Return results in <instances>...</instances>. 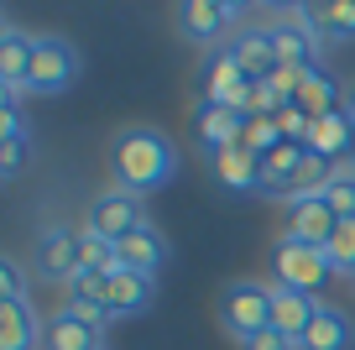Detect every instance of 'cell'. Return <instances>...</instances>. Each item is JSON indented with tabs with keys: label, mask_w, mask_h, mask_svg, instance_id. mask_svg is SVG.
Here are the masks:
<instances>
[{
	"label": "cell",
	"mask_w": 355,
	"mask_h": 350,
	"mask_svg": "<svg viewBox=\"0 0 355 350\" xmlns=\"http://www.w3.org/2000/svg\"><path fill=\"white\" fill-rule=\"evenodd\" d=\"M178 173V147L167 142L157 126H131V131L115 136L110 147V178L115 188H125V194H152V188L173 183Z\"/></svg>",
	"instance_id": "6da1fadb"
},
{
	"label": "cell",
	"mask_w": 355,
	"mask_h": 350,
	"mask_svg": "<svg viewBox=\"0 0 355 350\" xmlns=\"http://www.w3.org/2000/svg\"><path fill=\"white\" fill-rule=\"evenodd\" d=\"M272 277H277V288H293V293H319L334 272H329V256L319 246H303L293 235H282L272 246Z\"/></svg>",
	"instance_id": "7a4b0ae2"
},
{
	"label": "cell",
	"mask_w": 355,
	"mask_h": 350,
	"mask_svg": "<svg viewBox=\"0 0 355 350\" xmlns=\"http://www.w3.org/2000/svg\"><path fill=\"white\" fill-rule=\"evenodd\" d=\"M220 324L241 345L251 335H261V329H272V288L266 283H230L220 293Z\"/></svg>",
	"instance_id": "3957f363"
},
{
	"label": "cell",
	"mask_w": 355,
	"mask_h": 350,
	"mask_svg": "<svg viewBox=\"0 0 355 350\" xmlns=\"http://www.w3.org/2000/svg\"><path fill=\"white\" fill-rule=\"evenodd\" d=\"M141 225H146V209H141V199L125 194V188H105V194L89 204V215H84V230L100 235V241H110V246H121L125 235L141 230Z\"/></svg>",
	"instance_id": "277c9868"
},
{
	"label": "cell",
	"mask_w": 355,
	"mask_h": 350,
	"mask_svg": "<svg viewBox=\"0 0 355 350\" xmlns=\"http://www.w3.org/2000/svg\"><path fill=\"white\" fill-rule=\"evenodd\" d=\"M73 78H78V53H73V42H68V37H37L26 89H32V94H63Z\"/></svg>",
	"instance_id": "5b68a950"
},
{
	"label": "cell",
	"mask_w": 355,
	"mask_h": 350,
	"mask_svg": "<svg viewBox=\"0 0 355 350\" xmlns=\"http://www.w3.org/2000/svg\"><path fill=\"white\" fill-rule=\"evenodd\" d=\"M334 225H340V215L329 209V199L324 194H298V199H288V235L293 241H303V246H329V235H334Z\"/></svg>",
	"instance_id": "8992f818"
},
{
	"label": "cell",
	"mask_w": 355,
	"mask_h": 350,
	"mask_svg": "<svg viewBox=\"0 0 355 350\" xmlns=\"http://www.w3.org/2000/svg\"><path fill=\"white\" fill-rule=\"evenodd\" d=\"M78 235L73 225H47L37 235V272L53 277V283H73L78 277Z\"/></svg>",
	"instance_id": "52a82bcc"
},
{
	"label": "cell",
	"mask_w": 355,
	"mask_h": 350,
	"mask_svg": "<svg viewBox=\"0 0 355 350\" xmlns=\"http://www.w3.org/2000/svg\"><path fill=\"white\" fill-rule=\"evenodd\" d=\"M193 131H199V147L204 152H230V147H241V136H245V115H235L230 105H209L204 99L199 105V115H193Z\"/></svg>",
	"instance_id": "ba28073f"
},
{
	"label": "cell",
	"mask_w": 355,
	"mask_h": 350,
	"mask_svg": "<svg viewBox=\"0 0 355 350\" xmlns=\"http://www.w3.org/2000/svg\"><path fill=\"white\" fill-rule=\"evenodd\" d=\"M42 319L32 314L26 298H6L0 303V350H42Z\"/></svg>",
	"instance_id": "9c48e42d"
},
{
	"label": "cell",
	"mask_w": 355,
	"mask_h": 350,
	"mask_svg": "<svg viewBox=\"0 0 355 350\" xmlns=\"http://www.w3.org/2000/svg\"><path fill=\"white\" fill-rule=\"evenodd\" d=\"M313 314H319V298H313V293H293V288H272V329H277V335H288L293 345H298V340L309 335Z\"/></svg>",
	"instance_id": "30bf717a"
},
{
	"label": "cell",
	"mask_w": 355,
	"mask_h": 350,
	"mask_svg": "<svg viewBox=\"0 0 355 350\" xmlns=\"http://www.w3.org/2000/svg\"><path fill=\"white\" fill-rule=\"evenodd\" d=\"M309 147L313 157H324V162H350V147H355V121L345 115V110H334V115H324V121H313V131H309Z\"/></svg>",
	"instance_id": "8fae6325"
},
{
	"label": "cell",
	"mask_w": 355,
	"mask_h": 350,
	"mask_svg": "<svg viewBox=\"0 0 355 350\" xmlns=\"http://www.w3.org/2000/svg\"><path fill=\"white\" fill-rule=\"evenodd\" d=\"M235 16H241V6H209V0H193V6H183V11H178V26H183V37L214 47ZM214 53H220V47H214Z\"/></svg>",
	"instance_id": "7c38bea8"
},
{
	"label": "cell",
	"mask_w": 355,
	"mask_h": 350,
	"mask_svg": "<svg viewBox=\"0 0 355 350\" xmlns=\"http://www.w3.org/2000/svg\"><path fill=\"white\" fill-rule=\"evenodd\" d=\"M152 298H157V283H152V277L125 272V267H115V272H110V288H105V308H110V319L141 314Z\"/></svg>",
	"instance_id": "4fadbf2b"
},
{
	"label": "cell",
	"mask_w": 355,
	"mask_h": 350,
	"mask_svg": "<svg viewBox=\"0 0 355 350\" xmlns=\"http://www.w3.org/2000/svg\"><path fill=\"white\" fill-rule=\"evenodd\" d=\"M115 262L125 267V272H141V277H157V267L167 262V241L157 235V225H141L131 230L121 246H115Z\"/></svg>",
	"instance_id": "5bb4252c"
},
{
	"label": "cell",
	"mask_w": 355,
	"mask_h": 350,
	"mask_svg": "<svg viewBox=\"0 0 355 350\" xmlns=\"http://www.w3.org/2000/svg\"><path fill=\"white\" fill-rule=\"evenodd\" d=\"M272 47H277V68H303V74L319 68V42H313V32L303 22L272 26Z\"/></svg>",
	"instance_id": "9a60e30c"
},
{
	"label": "cell",
	"mask_w": 355,
	"mask_h": 350,
	"mask_svg": "<svg viewBox=\"0 0 355 350\" xmlns=\"http://www.w3.org/2000/svg\"><path fill=\"white\" fill-rule=\"evenodd\" d=\"M42 350H105V329H94V324L58 308L42 329Z\"/></svg>",
	"instance_id": "2e32d148"
},
{
	"label": "cell",
	"mask_w": 355,
	"mask_h": 350,
	"mask_svg": "<svg viewBox=\"0 0 355 350\" xmlns=\"http://www.w3.org/2000/svg\"><path fill=\"white\" fill-rule=\"evenodd\" d=\"M230 58L241 63V74L251 78V84H261V78L277 74V47H272V32H241L230 42Z\"/></svg>",
	"instance_id": "e0dca14e"
},
{
	"label": "cell",
	"mask_w": 355,
	"mask_h": 350,
	"mask_svg": "<svg viewBox=\"0 0 355 350\" xmlns=\"http://www.w3.org/2000/svg\"><path fill=\"white\" fill-rule=\"evenodd\" d=\"M350 340H355L350 314H340L334 303H319V314H313L309 335L298 340V350H350Z\"/></svg>",
	"instance_id": "ac0fdd59"
},
{
	"label": "cell",
	"mask_w": 355,
	"mask_h": 350,
	"mask_svg": "<svg viewBox=\"0 0 355 350\" xmlns=\"http://www.w3.org/2000/svg\"><path fill=\"white\" fill-rule=\"evenodd\" d=\"M32 47H37V37L16 32V26L0 32V84L26 89V74H32Z\"/></svg>",
	"instance_id": "d6986e66"
},
{
	"label": "cell",
	"mask_w": 355,
	"mask_h": 350,
	"mask_svg": "<svg viewBox=\"0 0 355 350\" xmlns=\"http://www.w3.org/2000/svg\"><path fill=\"white\" fill-rule=\"evenodd\" d=\"M214 173H220L225 188H261V162H256L245 147H230V152L214 157Z\"/></svg>",
	"instance_id": "ffe728a7"
},
{
	"label": "cell",
	"mask_w": 355,
	"mask_h": 350,
	"mask_svg": "<svg viewBox=\"0 0 355 350\" xmlns=\"http://www.w3.org/2000/svg\"><path fill=\"white\" fill-rule=\"evenodd\" d=\"M324 256H329V272H340V277L355 272V215L334 225V235H329V246H324Z\"/></svg>",
	"instance_id": "44dd1931"
},
{
	"label": "cell",
	"mask_w": 355,
	"mask_h": 350,
	"mask_svg": "<svg viewBox=\"0 0 355 350\" xmlns=\"http://www.w3.org/2000/svg\"><path fill=\"white\" fill-rule=\"evenodd\" d=\"M63 314L84 319V324H94V329H105V324H110V308H105V298L84 293V288H73V283L63 288Z\"/></svg>",
	"instance_id": "7402d4cb"
},
{
	"label": "cell",
	"mask_w": 355,
	"mask_h": 350,
	"mask_svg": "<svg viewBox=\"0 0 355 350\" xmlns=\"http://www.w3.org/2000/svg\"><path fill=\"white\" fill-rule=\"evenodd\" d=\"M115 267H121V262H115V246L84 230V235H78V272H100V277H110Z\"/></svg>",
	"instance_id": "603a6c76"
},
{
	"label": "cell",
	"mask_w": 355,
	"mask_h": 350,
	"mask_svg": "<svg viewBox=\"0 0 355 350\" xmlns=\"http://www.w3.org/2000/svg\"><path fill=\"white\" fill-rule=\"evenodd\" d=\"M309 22H319L324 37H355V6H313L303 11Z\"/></svg>",
	"instance_id": "cb8c5ba5"
},
{
	"label": "cell",
	"mask_w": 355,
	"mask_h": 350,
	"mask_svg": "<svg viewBox=\"0 0 355 350\" xmlns=\"http://www.w3.org/2000/svg\"><path fill=\"white\" fill-rule=\"evenodd\" d=\"M6 298H26V272L16 256H0V303Z\"/></svg>",
	"instance_id": "d4e9b609"
},
{
	"label": "cell",
	"mask_w": 355,
	"mask_h": 350,
	"mask_svg": "<svg viewBox=\"0 0 355 350\" xmlns=\"http://www.w3.org/2000/svg\"><path fill=\"white\" fill-rule=\"evenodd\" d=\"M26 157H32V142H26V136L0 142V178H16V173L26 167Z\"/></svg>",
	"instance_id": "484cf974"
},
{
	"label": "cell",
	"mask_w": 355,
	"mask_h": 350,
	"mask_svg": "<svg viewBox=\"0 0 355 350\" xmlns=\"http://www.w3.org/2000/svg\"><path fill=\"white\" fill-rule=\"evenodd\" d=\"M277 126H282V136H288V142H309V131H313V121L303 115L298 105H282V110H277Z\"/></svg>",
	"instance_id": "4316f807"
},
{
	"label": "cell",
	"mask_w": 355,
	"mask_h": 350,
	"mask_svg": "<svg viewBox=\"0 0 355 350\" xmlns=\"http://www.w3.org/2000/svg\"><path fill=\"white\" fill-rule=\"evenodd\" d=\"M241 350H298V345H293L288 335H277V329H261V335H251Z\"/></svg>",
	"instance_id": "83f0119b"
},
{
	"label": "cell",
	"mask_w": 355,
	"mask_h": 350,
	"mask_svg": "<svg viewBox=\"0 0 355 350\" xmlns=\"http://www.w3.org/2000/svg\"><path fill=\"white\" fill-rule=\"evenodd\" d=\"M21 136V110H0V142H16Z\"/></svg>",
	"instance_id": "f1b7e54d"
},
{
	"label": "cell",
	"mask_w": 355,
	"mask_h": 350,
	"mask_svg": "<svg viewBox=\"0 0 355 350\" xmlns=\"http://www.w3.org/2000/svg\"><path fill=\"white\" fill-rule=\"evenodd\" d=\"M345 115H350V121H355V84L345 89Z\"/></svg>",
	"instance_id": "f546056e"
},
{
	"label": "cell",
	"mask_w": 355,
	"mask_h": 350,
	"mask_svg": "<svg viewBox=\"0 0 355 350\" xmlns=\"http://www.w3.org/2000/svg\"><path fill=\"white\" fill-rule=\"evenodd\" d=\"M350 162H355V147H350Z\"/></svg>",
	"instance_id": "4dcf8cb0"
},
{
	"label": "cell",
	"mask_w": 355,
	"mask_h": 350,
	"mask_svg": "<svg viewBox=\"0 0 355 350\" xmlns=\"http://www.w3.org/2000/svg\"><path fill=\"white\" fill-rule=\"evenodd\" d=\"M350 288H355V272H350Z\"/></svg>",
	"instance_id": "1f68e13d"
},
{
	"label": "cell",
	"mask_w": 355,
	"mask_h": 350,
	"mask_svg": "<svg viewBox=\"0 0 355 350\" xmlns=\"http://www.w3.org/2000/svg\"><path fill=\"white\" fill-rule=\"evenodd\" d=\"M350 167H355V162H350Z\"/></svg>",
	"instance_id": "d6a6232c"
}]
</instances>
